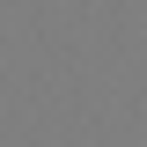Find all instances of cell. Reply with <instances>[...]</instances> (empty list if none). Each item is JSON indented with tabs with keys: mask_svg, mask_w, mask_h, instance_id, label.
Instances as JSON below:
<instances>
[]
</instances>
